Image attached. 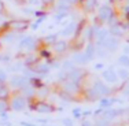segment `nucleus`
Wrapping results in <instances>:
<instances>
[{
    "label": "nucleus",
    "mask_w": 129,
    "mask_h": 126,
    "mask_svg": "<svg viewBox=\"0 0 129 126\" xmlns=\"http://www.w3.org/2000/svg\"><path fill=\"white\" fill-rule=\"evenodd\" d=\"M98 17H99V19L103 21V22H109V21L114 17V14H113V10H111L110 6H102V7L99 8Z\"/></svg>",
    "instance_id": "1"
},
{
    "label": "nucleus",
    "mask_w": 129,
    "mask_h": 126,
    "mask_svg": "<svg viewBox=\"0 0 129 126\" xmlns=\"http://www.w3.org/2000/svg\"><path fill=\"white\" fill-rule=\"evenodd\" d=\"M7 26L10 29L15 30V32H23L29 27V22L27 21H22V19H17V21H11L7 23Z\"/></svg>",
    "instance_id": "2"
},
{
    "label": "nucleus",
    "mask_w": 129,
    "mask_h": 126,
    "mask_svg": "<svg viewBox=\"0 0 129 126\" xmlns=\"http://www.w3.org/2000/svg\"><path fill=\"white\" fill-rule=\"evenodd\" d=\"M82 75H84V70H81V69H72L69 71V74H67V78H69V81L77 82V81H80V79L82 78Z\"/></svg>",
    "instance_id": "3"
},
{
    "label": "nucleus",
    "mask_w": 129,
    "mask_h": 126,
    "mask_svg": "<svg viewBox=\"0 0 129 126\" xmlns=\"http://www.w3.org/2000/svg\"><path fill=\"white\" fill-rule=\"evenodd\" d=\"M103 45L106 47L107 51H115L118 47V38L117 37H107L103 41Z\"/></svg>",
    "instance_id": "4"
},
{
    "label": "nucleus",
    "mask_w": 129,
    "mask_h": 126,
    "mask_svg": "<svg viewBox=\"0 0 129 126\" xmlns=\"http://www.w3.org/2000/svg\"><path fill=\"white\" fill-rule=\"evenodd\" d=\"M11 85L15 88H23L27 85V79L22 75H15L11 78Z\"/></svg>",
    "instance_id": "5"
},
{
    "label": "nucleus",
    "mask_w": 129,
    "mask_h": 126,
    "mask_svg": "<svg viewBox=\"0 0 129 126\" xmlns=\"http://www.w3.org/2000/svg\"><path fill=\"white\" fill-rule=\"evenodd\" d=\"M13 108L15 110V111H21V110H23L25 108V106H26V101L23 97H15V99L13 100Z\"/></svg>",
    "instance_id": "6"
},
{
    "label": "nucleus",
    "mask_w": 129,
    "mask_h": 126,
    "mask_svg": "<svg viewBox=\"0 0 129 126\" xmlns=\"http://www.w3.org/2000/svg\"><path fill=\"white\" fill-rule=\"evenodd\" d=\"M93 91L98 93V96H104V95L109 93V88L104 84H102V82H96L93 87Z\"/></svg>",
    "instance_id": "7"
},
{
    "label": "nucleus",
    "mask_w": 129,
    "mask_h": 126,
    "mask_svg": "<svg viewBox=\"0 0 129 126\" xmlns=\"http://www.w3.org/2000/svg\"><path fill=\"white\" fill-rule=\"evenodd\" d=\"M19 47L21 48H27V50H32L35 47V38L33 37H23L19 41Z\"/></svg>",
    "instance_id": "8"
},
{
    "label": "nucleus",
    "mask_w": 129,
    "mask_h": 126,
    "mask_svg": "<svg viewBox=\"0 0 129 126\" xmlns=\"http://www.w3.org/2000/svg\"><path fill=\"white\" fill-rule=\"evenodd\" d=\"M63 89H64V92H66V93H76L78 88H77V85H76V82L67 81V82H64Z\"/></svg>",
    "instance_id": "9"
},
{
    "label": "nucleus",
    "mask_w": 129,
    "mask_h": 126,
    "mask_svg": "<svg viewBox=\"0 0 129 126\" xmlns=\"http://www.w3.org/2000/svg\"><path fill=\"white\" fill-rule=\"evenodd\" d=\"M56 7H58L59 11H67L70 7H72V3H70L69 0H59L58 4H56Z\"/></svg>",
    "instance_id": "10"
},
{
    "label": "nucleus",
    "mask_w": 129,
    "mask_h": 126,
    "mask_svg": "<svg viewBox=\"0 0 129 126\" xmlns=\"http://www.w3.org/2000/svg\"><path fill=\"white\" fill-rule=\"evenodd\" d=\"M88 60V58L85 56V54H76L73 56V63L76 64H84Z\"/></svg>",
    "instance_id": "11"
},
{
    "label": "nucleus",
    "mask_w": 129,
    "mask_h": 126,
    "mask_svg": "<svg viewBox=\"0 0 129 126\" xmlns=\"http://www.w3.org/2000/svg\"><path fill=\"white\" fill-rule=\"evenodd\" d=\"M103 77H104V79L109 81V82H115L117 81V74L113 71V70H107V71H104Z\"/></svg>",
    "instance_id": "12"
},
{
    "label": "nucleus",
    "mask_w": 129,
    "mask_h": 126,
    "mask_svg": "<svg viewBox=\"0 0 129 126\" xmlns=\"http://www.w3.org/2000/svg\"><path fill=\"white\" fill-rule=\"evenodd\" d=\"M35 108L39 112H51V111H52V107L48 106V104H45V103H39V104H36Z\"/></svg>",
    "instance_id": "13"
},
{
    "label": "nucleus",
    "mask_w": 129,
    "mask_h": 126,
    "mask_svg": "<svg viewBox=\"0 0 129 126\" xmlns=\"http://www.w3.org/2000/svg\"><path fill=\"white\" fill-rule=\"evenodd\" d=\"M95 52H96V48H95L93 44H88L87 50H85V56L88 58V60H91L92 58L95 56Z\"/></svg>",
    "instance_id": "14"
},
{
    "label": "nucleus",
    "mask_w": 129,
    "mask_h": 126,
    "mask_svg": "<svg viewBox=\"0 0 129 126\" xmlns=\"http://www.w3.org/2000/svg\"><path fill=\"white\" fill-rule=\"evenodd\" d=\"M33 71H37V73H47L48 71V64L45 63H35V66L32 67Z\"/></svg>",
    "instance_id": "15"
},
{
    "label": "nucleus",
    "mask_w": 129,
    "mask_h": 126,
    "mask_svg": "<svg viewBox=\"0 0 129 126\" xmlns=\"http://www.w3.org/2000/svg\"><path fill=\"white\" fill-rule=\"evenodd\" d=\"M98 6V0H84V7L87 11H93Z\"/></svg>",
    "instance_id": "16"
},
{
    "label": "nucleus",
    "mask_w": 129,
    "mask_h": 126,
    "mask_svg": "<svg viewBox=\"0 0 129 126\" xmlns=\"http://www.w3.org/2000/svg\"><path fill=\"white\" fill-rule=\"evenodd\" d=\"M111 33L114 36H122L124 34V27H122L119 23H115V25H111Z\"/></svg>",
    "instance_id": "17"
},
{
    "label": "nucleus",
    "mask_w": 129,
    "mask_h": 126,
    "mask_svg": "<svg viewBox=\"0 0 129 126\" xmlns=\"http://www.w3.org/2000/svg\"><path fill=\"white\" fill-rule=\"evenodd\" d=\"M74 30H76V23H74V22H72L69 26L64 27V29L62 30V36H64V37H67V36H72Z\"/></svg>",
    "instance_id": "18"
},
{
    "label": "nucleus",
    "mask_w": 129,
    "mask_h": 126,
    "mask_svg": "<svg viewBox=\"0 0 129 126\" xmlns=\"http://www.w3.org/2000/svg\"><path fill=\"white\" fill-rule=\"evenodd\" d=\"M66 43L64 41H55L54 43V51L55 52H63L64 50H66Z\"/></svg>",
    "instance_id": "19"
},
{
    "label": "nucleus",
    "mask_w": 129,
    "mask_h": 126,
    "mask_svg": "<svg viewBox=\"0 0 129 126\" xmlns=\"http://www.w3.org/2000/svg\"><path fill=\"white\" fill-rule=\"evenodd\" d=\"M118 63L124 67H129V56L128 55H122L118 58Z\"/></svg>",
    "instance_id": "20"
},
{
    "label": "nucleus",
    "mask_w": 129,
    "mask_h": 126,
    "mask_svg": "<svg viewBox=\"0 0 129 126\" xmlns=\"http://www.w3.org/2000/svg\"><path fill=\"white\" fill-rule=\"evenodd\" d=\"M4 40H6V41H8V43H14V41H17V40H18V36L15 34V33H7V34L4 36Z\"/></svg>",
    "instance_id": "21"
},
{
    "label": "nucleus",
    "mask_w": 129,
    "mask_h": 126,
    "mask_svg": "<svg viewBox=\"0 0 129 126\" xmlns=\"http://www.w3.org/2000/svg\"><path fill=\"white\" fill-rule=\"evenodd\" d=\"M117 75H119V78H121V79H128L129 73H128V70H125V69H119L118 73H117Z\"/></svg>",
    "instance_id": "22"
},
{
    "label": "nucleus",
    "mask_w": 129,
    "mask_h": 126,
    "mask_svg": "<svg viewBox=\"0 0 129 126\" xmlns=\"http://www.w3.org/2000/svg\"><path fill=\"white\" fill-rule=\"evenodd\" d=\"M43 41H44L45 44H54V43L56 41V36H55V34L47 36V37H44V38H43Z\"/></svg>",
    "instance_id": "23"
},
{
    "label": "nucleus",
    "mask_w": 129,
    "mask_h": 126,
    "mask_svg": "<svg viewBox=\"0 0 129 126\" xmlns=\"http://www.w3.org/2000/svg\"><path fill=\"white\" fill-rule=\"evenodd\" d=\"M118 114V111H114V110H110V111H107L106 114H104V119H111L114 118V116Z\"/></svg>",
    "instance_id": "24"
},
{
    "label": "nucleus",
    "mask_w": 129,
    "mask_h": 126,
    "mask_svg": "<svg viewBox=\"0 0 129 126\" xmlns=\"http://www.w3.org/2000/svg\"><path fill=\"white\" fill-rule=\"evenodd\" d=\"M7 103L4 101V99H0V114L6 112V110H7Z\"/></svg>",
    "instance_id": "25"
},
{
    "label": "nucleus",
    "mask_w": 129,
    "mask_h": 126,
    "mask_svg": "<svg viewBox=\"0 0 129 126\" xmlns=\"http://www.w3.org/2000/svg\"><path fill=\"white\" fill-rule=\"evenodd\" d=\"M63 69L64 70H72L73 69V60H66L63 63Z\"/></svg>",
    "instance_id": "26"
},
{
    "label": "nucleus",
    "mask_w": 129,
    "mask_h": 126,
    "mask_svg": "<svg viewBox=\"0 0 129 126\" xmlns=\"http://www.w3.org/2000/svg\"><path fill=\"white\" fill-rule=\"evenodd\" d=\"M23 92H25V95H27V96H30V95H33V89H32V87H29V85H26V87H23Z\"/></svg>",
    "instance_id": "27"
},
{
    "label": "nucleus",
    "mask_w": 129,
    "mask_h": 126,
    "mask_svg": "<svg viewBox=\"0 0 129 126\" xmlns=\"http://www.w3.org/2000/svg\"><path fill=\"white\" fill-rule=\"evenodd\" d=\"M8 92L6 88H0V99H4V97H7Z\"/></svg>",
    "instance_id": "28"
},
{
    "label": "nucleus",
    "mask_w": 129,
    "mask_h": 126,
    "mask_svg": "<svg viewBox=\"0 0 129 126\" xmlns=\"http://www.w3.org/2000/svg\"><path fill=\"white\" fill-rule=\"evenodd\" d=\"M6 79H7V75H6V73L3 71V70H0V82L6 81Z\"/></svg>",
    "instance_id": "29"
},
{
    "label": "nucleus",
    "mask_w": 129,
    "mask_h": 126,
    "mask_svg": "<svg viewBox=\"0 0 129 126\" xmlns=\"http://www.w3.org/2000/svg\"><path fill=\"white\" fill-rule=\"evenodd\" d=\"M63 123L66 125V126H73L72 119H69V118H64V119H63Z\"/></svg>",
    "instance_id": "30"
},
{
    "label": "nucleus",
    "mask_w": 129,
    "mask_h": 126,
    "mask_svg": "<svg viewBox=\"0 0 129 126\" xmlns=\"http://www.w3.org/2000/svg\"><path fill=\"white\" fill-rule=\"evenodd\" d=\"M47 93H48L47 88H43V89H40V95H41V96H45Z\"/></svg>",
    "instance_id": "31"
},
{
    "label": "nucleus",
    "mask_w": 129,
    "mask_h": 126,
    "mask_svg": "<svg viewBox=\"0 0 129 126\" xmlns=\"http://www.w3.org/2000/svg\"><path fill=\"white\" fill-rule=\"evenodd\" d=\"M29 3H30V4H36V6H37V4L41 3V0H29Z\"/></svg>",
    "instance_id": "32"
},
{
    "label": "nucleus",
    "mask_w": 129,
    "mask_h": 126,
    "mask_svg": "<svg viewBox=\"0 0 129 126\" xmlns=\"http://www.w3.org/2000/svg\"><path fill=\"white\" fill-rule=\"evenodd\" d=\"M73 114H74V116H80V110H78V108L74 110V111H73Z\"/></svg>",
    "instance_id": "33"
},
{
    "label": "nucleus",
    "mask_w": 129,
    "mask_h": 126,
    "mask_svg": "<svg viewBox=\"0 0 129 126\" xmlns=\"http://www.w3.org/2000/svg\"><path fill=\"white\" fill-rule=\"evenodd\" d=\"M4 23H6V21H4V18H3V17H2V15H0V26H2V25H4Z\"/></svg>",
    "instance_id": "34"
},
{
    "label": "nucleus",
    "mask_w": 129,
    "mask_h": 126,
    "mask_svg": "<svg viewBox=\"0 0 129 126\" xmlns=\"http://www.w3.org/2000/svg\"><path fill=\"white\" fill-rule=\"evenodd\" d=\"M3 10H4V6H3V3H2V0H0V14L3 13Z\"/></svg>",
    "instance_id": "35"
},
{
    "label": "nucleus",
    "mask_w": 129,
    "mask_h": 126,
    "mask_svg": "<svg viewBox=\"0 0 129 126\" xmlns=\"http://www.w3.org/2000/svg\"><path fill=\"white\" fill-rule=\"evenodd\" d=\"M103 67V64L102 63H98V64H95V69H102Z\"/></svg>",
    "instance_id": "36"
},
{
    "label": "nucleus",
    "mask_w": 129,
    "mask_h": 126,
    "mask_svg": "<svg viewBox=\"0 0 129 126\" xmlns=\"http://www.w3.org/2000/svg\"><path fill=\"white\" fill-rule=\"evenodd\" d=\"M98 126H107V122H106V121H102V122H100V123L98 125Z\"/></svg>",
    "instance_id": "37"
},
{
    "label": "nucleus",
    "mask_w": 129,
    "mask_h": 126,
    "mask_svg": "<svg viewBox=\"0 0 129 126\" xmlns=\"http://www.w3.org/2000/svg\"><path fill=\"white\" fill-rule=\"evenodd\" d=\"M82 126H93L91 123V122H84V123H82Z\"/></svg>",
    "instance_id": "38"
},
{
    "label": "nucleus",
    "mask_w": 129,
    "mask_h": 126,
    "mask_svg": "<svg viewBox=\"0 0 129 126\" xmlns=\"http://www.w3.org/2000/svg\"><path fill=\"white\" fill-rule=\"evenodd\" d=\"M124 51H125V54H126V55L129 54V45H126V47H125V50H124Z\"/></svg>",
    "instance_id": "39"
},
{
    "label": "nucleus",
    "mask_w": 129,
    "mask_h": 126,
    "mask_svg": "<svg viewBox=\"0 0 129 126\" xmlns=\"http://www.w3.org/2000/svg\"><path fill=\"white\" fill-rule=\"evenodd\" d=\"M126 15H128V18H129V4H128V7H126Z\"/></svg>",
    "instance_id": "40"
},
{
    "label": "nucleus",
    "mask_w": 129,
    "mask_h": 126,
    "mask_svg": "<svg viewBox=\"0 0 129 126\" xmlns=\"http://www.w3.org/2000/svg\"><path fill=\"white\" fill-rule=\"evenodd\" d=\"M41 2H43V3H51L52 0H41Z\"/></svg>",
    "instance_id": "41"
},
{
    "label": "nucleus",
    "mask_w": 129,
    "mask_h": 126,
    "mask_svg": "<svg viewBox=\"0 0 129 126\" xmlns=\"http://www.w3.org/2000/svg\"><path fill=\"white\" fill-rule=\"evenodd\" d=\"M125 93H126V95H128V96H129V88L126 89V91H125Z\"/></svg>",
    "instance_id": "42"
},
{
    "label": "nucleus",
    "mask_w": 129,
    "mask_h": 126,
    "mask_svg": "<svg viewBox=\"0 0 129 126\" xmlns=\"http://www.w3.org/2000/svg\"><path fill=\"white\" fill-rule=\"evenodd\" d=\"M115 2H122V0H115Z\"/></svg>",
    "instance_id": "43"
}]
</instances>
